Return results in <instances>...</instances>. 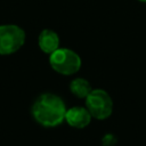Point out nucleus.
<instances>
[{
	"instance_id": "obj_7",
	"label": "nucleus",
	"mask_w": 146,
	"mask_h": 146,
	"mask_svg": "<svg viewBox=\"0 0 146 146\" xmlns=\"http://www.w3.org/2000/svg\"><path fill=\"white\" fill-rule=\"evenodd\" d=\"M71 92L76 96L78 98H87V96L91 92V86L90 83L83 79V78H76L74 79L70 84Z\"/></svg>"
},
{
	"instance_id": "obj_4",
	"label": "nucleus",
	"mask_w": 146,
	"mask_h": 146,
	"mask_svg": "<svg viewBox=\"0 0 146 146\" xmlns=\"http://www.w3.org/2000/svg\"><path fill=\"white\" fill-rule=\"evenodd\" d=\"M86 107L92 117L104 120L112 114L113 100L105 90L92 89L86 98Z\"/></svg>"
},
{
	"instance_id": "obj_8",
	"label": "nucleus",
	"mask_w": 146,
	"mask_h": 146,
	"mask_svg": "<svg viewBox=\"0 0 146 146\" xmlns=\"http://www.w3.org/2000/svg\"><path fill=\"white\" fill-rule=\"evenodd\" d=\"M115 138L112 135H106L103 138V146H113L115 144Z\"/></svg>"
},
{
	"instance_id": "obj_5",
	"label": "nucleus",
	"mask_w": 146,
	"mask_h": 146,
	"mask_svg": "<svg viewBox=\"0 0 146 146\" xmlns=\"http://www.w3.org/2000/svg\"><path fill=\"white\" fill-rule=\"evenodd\" d=\"M65 121L73 128H84L87 127L91 121V114L87 110V107H71L66 110L65 113Z\"/></svg>"
},
{
	"instance_id": "obj_3",
	"label": "nucleus",
	"mask_w": 146,
	"mask_h": 146,
	"mask_svg": "<svg viewBox=\"0 0 146 146\" xmlns=\"http://www.w3.org/2000/svg\"><path fill=\"white\" fill-rule=\"evenodd\" d=\"M25 42V32L15 24L0 25V55H10L19 50Z\"/></svg>"
},
{
	"instance_id": "obj_1",
	"label": "nucleus",
	"mask_w": 146,
	"mask_h": 146,
	"mask_svg": "<svg viewBox=\"0 0 146 146\" xmlns=\"http://www.w3.org/2000/svg\"><path fill=\"white\" fill-rule=\"evenodd\" d=\"M66 107L60 97L54 94L40 95L32 105L34 120L43 127H56L65 120Z\"/></svg>"
},
{
	"instance_id": "obj_6",
	"label": "nucleus",
	"mask_w": 146,
	"mask_h": 146,
	"mask_svg": "<svg viewBox=\"0 0 146 146\" xmlns=\"http://www.w3.org/2000/svg\"><path fill=\"white\" fill-rule=\"evenodd\" d=\"M38 44L39 48L46 52V54H51L55 50H57L59 48V38L58 34L49 29H46L43 31H41V33L39 34L38 38Z\"/></svg>"
},
{
	"instance_id": "obj_9",
	"label": "nucleus",
	"mask_w": 146,
	"mask_h": 146,
	"mask_svg": "<svg viewBox=\"0 0 146 146\" xmlns=\"http://www.w3.org/2000/svg\"><path fill=\"white\" fill-rule=\"evenodd\" d=\"M138 1H140V2H146V0H138Z\"/></svg>"
},
{
	"instance_id": "obj_2",
	"label": "nucleus",
	"mask_w": 146,
	"mask_h": 146,
	"mask_svg": "<svg viewBox=\"0 0 146 146\" xmlns=\"http://www.w3.org/2000/svg\"><path fill=\"white\" fill-rule=\"evenodd\" d=\"M49 64L55 72L62 75H72L80 70L81 58L68 48H58L50 54Z\"/></svg>"
}]
</instances>
